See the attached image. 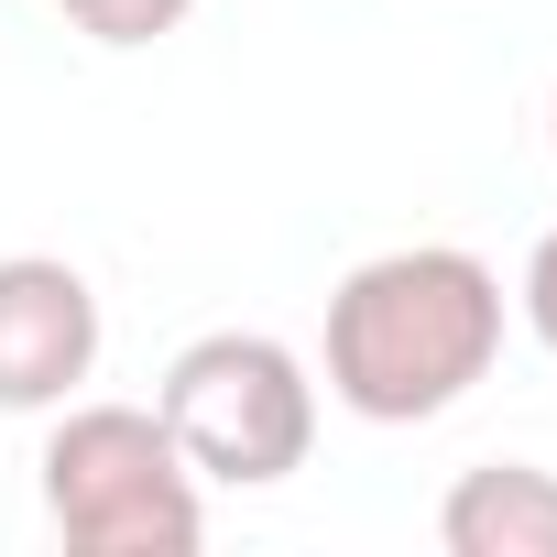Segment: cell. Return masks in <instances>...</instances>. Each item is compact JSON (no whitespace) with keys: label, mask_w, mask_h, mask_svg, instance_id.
<instances>
[{"label":"cell","mask_w":557,"mask_h":557,"mask_svg":"<svg viewBox=\"0 0 557 557\" xmlns=\"http://www.w3.org/2000/svg\"><path fill=\"white\" fill-rule=\"evenodd\" d=\"M503 329H513V296L481 251L405 240V251H372L329 285L318 383L361 426H426L503 361Z\"/></svg>","instance_id":"cell-1"},{"label":"cell","mask_w":557,"mask_h":557,"mask_svg":"<svg viewBox=\"0 0 557 557\" xmlns=\"http://www.w3.org/2000/svg\"><path fill=\"white\" fill-rule=\"evenodd\" d=\"M34 470H45V524L66 535V557H197L208 546V481L186 470L153 405L66 394Z\"/></svg>","instance_id":"cell-2"},{"label":"cell","mask_w":557,"mask_h":557,"mask_svg":"<svg viewBox=\"0 0 557 557\" xmlns=\"http://www.w3.org/2000/svg\"><path fill=\"white\" fill-rule=\"evenodd\" d=\"M153 416L175 426V448L208 492H273L318 448V372L273 329H208L164 361Z\"/></svg>","instance_id":"cell-3"},{"label":"cell","mask_w":557,"mask_h":557,"mask_svg":"<svg viewBox=\"0 0 557 557\" xmlns=\"http://www.w3.org/2000/svg\"><path fill=\"white\" fill-rule=\"evenodd\" d=\"M99 285L66 251H12L0 262V416H55L99 372Z\"/></svg>","instance_id":"cell-4"},{"label":"cell","mask_w":557,"mask_h":557,"mask_svg":"<svg viewBox=\"0 0 557 557\" xmlns=\"http://www.w3.org/2000/svg\"><path fill=\"white\" fill-rule=\"evenodd\" d=\"M437 546L448 557H557V470L535 459H481L437 492Z\"/></svg>","instance_id":"cell-5"},{"label":"cell","mask_w":557,"mask_h":557,"mask_svg":"<svg viewBox=\"0 0 557 557\" xmlns=\"http://www.w3.org/2000/svg\"><path fill=\"white\" fill-rule=\"evenodd\" d=\"M55 12H66L88 45L132 55V45H164V34H186V12H197V0H55Z\"/></svg>","instance_id":"cell-6"},{"label":"cell","mask_w":557,"mask_h":557,"mask_svg":"<svg viewBox=\"0 0 557 557\" xmlns=\"http://www.w3.org/2000/svg\"><path fill=\"white\" fill-rule=\"evenodd\" d=\"M513 318H524V329H535V339L557 350V230H546V240L524 251V285H513Z\"/></svg>","instance_id":"cell-7"},{"label":"cell","mask_w":557,"mask_h":557,"mask_svg":"<svg viewBox=\"0 0 557 557\" xmlns=\"http://www.w3.org/2000/svg\"><path fill=\"white\" fill-rule=\"evenodd\" d=\"M546 143H557V99H546Z\"/></svg>","instance_id":"cell-8"}]
</instances>
